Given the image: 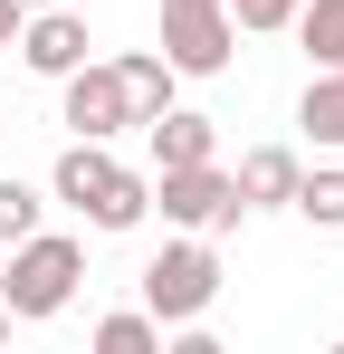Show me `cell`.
Returning <instances> with one entry per match:
<instances>
[{
	"mask_svg": "<svg viewBox=\"0 0 344 354\" xmlns=\"http://www.w3.org/2000/svg\"><path fill=\"white\" fill-rule=\"evenodd\" d=\"M48 201H67L86 230H144V211H153V182L134 173V163H115L106 144H86V134H67V153H57L48 173Z\"/></svg>",
	"mask_w": 344,
	"mask_h": 354,
	"instance_id": "obj_1",
	"label": "cell"
},
{
	"mask_svg": "<svg viewBox=\"0 0 344 354\" xmlns=\"http://www.w3.org/2000/svg\"><path fill=\"white\" fill-rule=\"evenodd\" d=\"M77 278H86V239H77V230H29V239H10L0 306H10L19 326H48V316L77 306Z\"/></svg>",
	"mask_w": 344,
	"mask_h": 354,
	"instance_id": "obj_2",
	"label": "cell"
},
{
	"mask_svg": "<svg viewBox=\"0 0 344 354\" xmlns=\"http://www.w3.org/2000/svg\"><path fill=\"white\" fill-rule=\"evenodd\" d=\"M211 297H220V249H211L201 230L163 239V249L144 259V306H153V326H201Z\"/></svg>",
	"mask_w": 344,
	"mask_h": 354,
	"instance_id": "obj_3",
	"label": "cell"
},
{
	"mask_svg": "<svg viewBox=\"0 0 344 354\" xmlns=\"http://www.w3.org/2000/svg\"><path fill=\"white\" fill-rule=\"evenodd\" d=\"M153 201H163L172 230H201V239H220V230L249 221V201H239V182L220 173V153H211V163H163V173H153Z\"/></svg>",
	"mask_w": 344,
	"mask_h": 354,
	"instance_id": "obj_4",
	"label": "cell"
},
{
	"mask_svg": "<svg viewBox=\"0 0 344 354\" xmlns=\"http://www.w3.org/2000/svg\"><path fill=\"white\" fill-rule=\"evenodd\" d=\"M229 48H239L229 0H163V58L182 67V77H220Z\"/></svg>",
	"mask_w": 344,
	"mask_h": 354,
	"instance_id": "obj_5",
	"label": "cell"
},
{
	"mask_svg": "<svg viewBox=\"0 0 344 354\" xmlns=\"http://www.w3.org/2000/svg\"><path fill=\"white\" fill-rule=\"evenodd\" d=\"M57 124L67 134H86V144H115L124 124H134V96H124V77H115V58H86L57 77Z\"/></svg>",
	"mask_w": 344,
	"mask_h": 354,
	"instance_id": "obj_6",
	"label": "cell"
},
{
	"mask_svg": "<svg viewBox=\"0 0 344 354\" xmlns=\"http://www.w3.org/2000/svg\"><path fill=\"white\" fill-rule=\"evenodd\" d=\"M10 48H19V67H29V77H67V67H86V58H96V39H86V10H77V0L29 10Z\"/></svg>",
	"mask_w": 344,
	"mask_h": 354,
	"instance_id": "obj_7",
	"label": "cell"
},
{
	"mask_svg": "<svg viewBox=\"0 0 344 354\" xmlns=\"http://www.w3.org/2000/svg\"><path fill=\"white\" fill-rule=\"evenodd\" d=\"M144 134H153V173H163V163H211V153H220V124L201 115V106H163V115H144Z\"/></svg>",
	"mask_w": 344,
	"mask_h": 354,
	"instance_id": "obj_8",
	"label": "cell"
},
{
	"mask_svg": "<svg viewBox=\"0 0 344 354\" xmlns=\"http://www.w3.org/2000/svg\"><path fill=\"white\" fill-rule=\"evenodd\" d=\"M296 173H306V163H296L287 144H249L229 182H239V201H249V211H287V192H296Z\"/></svg>",
	"mask_w": 344,
	"mask_h": 354,
	"instance_id": "obj_9",
	"label": "cell"
},
{
	"mask_svg": "<svg viewBox=\"0 0 344 354\" xmlns=\"http://www.w3.org/2000/svg\"><path fill=\"white\" fill-rule=\"evenodd\" d=\"M296 124H306V144H316V153H344V67H316V77H306Z\"/></svg>",
	"mask_w": 344,
	"mask_h": 354,
	"instance_id": "obj_10",
	"label": "cell"
},
{
	"mask_svg": "<svg viewBox=\"0 0 344 354\" xmlns=\"http://www.w3.org/2000/svg\"><path fill=\"white\" fill-rule=\"evenodd\" d=\"M115 77H124V96H134V124H144V115H163V106H172V86H182V67H172L163 48H124V58H115Z\"/></svg>",
	"mask_w": 344,
	"mask_h": 354,
	"instance_id": "obj_11",
	"label": "cell"
},
{
	"mask_svg": "<svg viewBox=\"0 0 344 354\" xmlns=\"http://www.w3.org/2000/svg\"><path fill=\"white\" fill-rule=\"evenodd\" d=\"M296 48H306V67H344V0H296Z\"/></svg>",
	"mask_w": 344,
	"mask_h": 354,
	"instance_id": "obj_12",
	"label": "cell"
},
{
	"mask_svg": "<svg viewBox=\"0 0 344 354\" xmlns=\"http://www.w3.org/2000/svg\"><path fill=\"white\" fill-rule=\"evenodd\" d=\"M287 211H296L306 230H344V163H316V173H296Z\"/></svg>",
	"mask_w": 344,
	"mask_h": 354,
	"instance_id": "obj_13",
	"label": "cell"
},
{
	"mask_svg": "<svg viewBox=\"0 0 344 354\" xmlns=\"http://www.w3.org/2000/svg\"><path fill=\"white\" fill-rule=\"evenodd\" d=\"M153 345H163L153 306H115V316H96V354H153Z\"/></svg>",
	"mask_w": 344,
	"mask_h": 354,
	"instance_id": "obj_14",
	"label": "cell"
},
{
	"mask_svg": "<svg viewBox=\"0 0 344 354\" xmlns=\"http://www.w3.org/2000/svg\"><path fill=\"white\" fill-rule=\"evenodd\" d=\"M39 211H48V201H39L29 182H19V173H0V249H10V239H29V230H39Z\"/></svg>",
	"mask_w": 344,
	"mask_h": 354,
	"instance_id": "obj_15",
	"label": "cell"
},
{
	"mask_svg": "<svg viewBox=\"0 0 344 354\" xmlns=\"http://www.w3.org/2000/svg\"><path fill=\"white\" fill-rule=\"evenodd\" d=\"M229 19H239V29H287L296 0H229Z\"/></svg>",
	"mask_w": 344,
	"mask_h": 354,
	"instance_id": "obj_16",
	"label": "cell"
},
{
	"mask_svg": "<svg viewBox=\"0 0 344 354\" xmlns=\"http://www.w3.org/2000/svg\"><path fill=\"white\" fill-rule=\"evenodd\" d=\"M19 19H29V10H19V0H0V48L19 39Z\"/></svg>",
	"mask_w": 344,
	"mask_h": 354,
	"instance_id": "obj_17",
	"label": "cell"
},
{
	"mask_svg": "<svg viewBox=\"0 0 344 354\" xmlns=\"http://www.w3.org/2000/svg\"><path fill=\"white\" fill-rule=\"evenodd\" d=\"M0 345H10V306H0Z\"/></svg>",
	"mask_w": 344,
	"mask_h": 354,
	"instance_id": "obj_18",
	"label": "cell"
},
{
	"mask_svg": "<svg viewBox=\"0 0 344 354\" xmlns=\"http://www.w3.org/2000/svg\"><path fill=\"white\" fill-rule=\"evenodd\" d=\"M19 10H57V0H19Z\"/></svg>",
	"mask_w": 344,
	"mask_h": 354,
	"instance_id": "obj_19",
	"label": "cell"
}]
</instances>
